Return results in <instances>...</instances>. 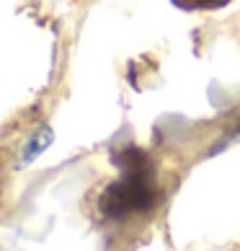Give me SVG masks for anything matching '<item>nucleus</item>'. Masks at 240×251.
I'll list each match as a JSON object with an SVG mask.
<instances>
[{"instance_id": "nucleus-2", "label": "nucleus", "mask_w": 240, "mask_h": 251, "mask_svg": "<svg viewBox=\"0 0 240 251\" xmlns=\"http://www.w3.org/2000/svg\"><path fill=\"white\" fill-rule=\"evenodd\" d=\"M52 137H54V135H52V129H49V127H42L39 132L31 137V143L26 145V151H23V155H21V163H23V166H26V163H31L39 153L47 151V148L52 145Z\"/></svg>"}, {"instance_id": "nucleus-3", "label": "nucleus", "mask_w": 240, "mask_h": 251, "mask_svg": "<svg viewBox=\"0 0 240 251\" xmlns=\"http://www.w3.org/2000/svg\"><path fill=\"white\" fill-rule=\"evenodd\" d=\"M181 11H217V8L230 5L233 0H171Z\"/></svg>"}, {"instance_id": "nucleus-1", "label": "nucleus", "mask_w": 240, "mask_h": 251, "mask_svg": "<svg viewBox=\"0 0 240 251\" xmlns=\"http://www.w3.org/2000/svg\"><path fill=\"white\" fill-rule=\"evenodd\" d=\"M114 161L119 166V179L111 181L101 192L98 207L106 218L122 220L129 215L153 210L160 200L158 181H155V166L142 148L129 145L124 151L114 153Z\"/></svg>"}]
</instances>
